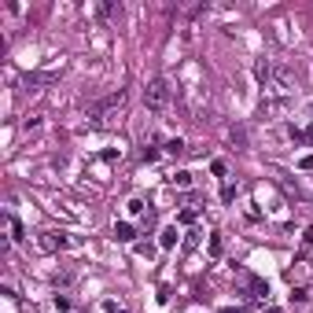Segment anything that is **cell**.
Masks as SVG:
<instances>
[{"label": "cell", "instance_id": "obj_5", "mask_svg": "<svg viewBox=\"0 0 313 313\" xmlns=\"http://www.w3.org/2000/svg\"><path fill=\"white\" fill-rule=\"evenodd\" d=\"M115 236L122 239V243H133V239H137V229H133L129 221H118V225H115Z\"/></svg>", "mask_w": 313, "mask_h": 313}, {"label": "cell", "instance_id": "obj_7", "mask_svg": "<svg viewBox=\"0 0 313 313\" xmlns=\"http://www.w3.org/2000/svg\"><path fill=\"white\" fill-rule=\"evenodd\" d=\"M166 155H170V158L184 155V140H181V137H177V140H166Z\"/></svg>", "mask_w": 313, "mask_h": 313}, {"label": "cell", "instance_id": "obj_17", "mask_svg": "<svg viewBox=\"0 0 313 313\" xmlns=\"http://www.w3.org/2000/svg\"><path fill=\"white\" fill-rule=\"evenodd\" d=\"M298 170H313V155H302V158H298Z\"/></svg>", "mask_w": 313, "mask_h": 313}, {"label": "cell", "instance_id": "obj_10", "mask_svg": "<svg viewBox=\"0 0 313 313\" xmlns=\"http://www.w3.org/2000/svg\"><path fill=\"white\" fill-rule=\"evenodd\" d=\"M313 251V225H306L302 229V254H310Z\"/></svg>", "mask_w": 313, "mask_h": 313}, {"label": "cell", "instance_id": "obj_8", "mask_svg": "<svg viewBox=\"0 0 313 313\" xmlns=\"http://www.w3.org/2000/svg\"><path fill=\"white\" fill-rule=\"evenodd\" d=\"M170 184H173V188H188V184H192V173H173V177H170Z\"/></svg>", "mask_w": 313, "mask_h": 313}, {"label": "cell", "instance_id": "obj_1", "mask_svg": "<svg viewBox=\"0 0 313 313\" xmlns=\"http://www.w3.org/2000/svg\"><path fill=\"white\" fill-rule=\"evenodd\" d=\"M170 96H173L170 78H151L148 89H144V107L148 111H166L170 107Z\"/></svg>", "mask_w": 313, "mask_h": 313}, {"label": "cell", "instance_id": "obj_12", "mask_svg": "<svg viewBox=\"0 0 313 313\" xmlns=\"http://www.w3.org/2000/svg\"><path fill=\"white\" fill-rule=\"evenodd\" d=\"M11 239H26V229H22L19 217H11Z\"/></svg>", "mask_w": 313, "mask_h": 313}, {"label": "cell", "instance_id": "obj_2", "mask_svg": "<svg viewBox=\"0 0 313 313\" xmlns=\"http://www.w3.org/2000/svg\"><path fill=\"white\" fill-rule=\"evenodd\" d=\"M122 103H125V92L118 89V92H111V96H103L99 103H92V107H89V115L96 118V122H107V115H111L115 107H122Z\"/></svg>", "mask_w": 313, "mask_h": 313}, {"label": "cell", "instance_id": "obj_18", "mask_svg": "<svg viewBox=\"0 0 313 313\" xmlns=\"http://www.w3.org/2000/svg\"><path fill=\"white\" fill-rule=\"evenodd\" d=\"M306 140H313V122H310V125H306Z\"/></svg>", "mask_w": 313, "mask_h": 313}, {"label": "cell", "instance_id": "obj_19", "mask_svg": "<svg viewBox=\"0 0 313 313\" xmlns=\"http://www.w3.org/2000/svg\"><path fill=\"white\" fill-rule=\"evenodd\" d=\"M118 313H125V310H118Z\"/></svg>", "mask_w": 313, "mask_h": 313}, {"label": "cell", "instance_id": "obj_16", "mask_svg": "<svg viewBox=\"0 0 313 313\" xmlns=\"http://www.w3.org/2000/svg\"><path fill=\"white\" fill-rule=\"evenodd\" d=\"M291 298H295V302H306V298H310V291H306V288H295V291H291Z\"/></svg>", "mask_w": 313, "mask_h": 313}, {"label": "cell", "instance_id": "obj_3", "mask_svg": "<svg viewBox=\"0 0 313 313\" xmlns=\"http://www.w3.org/2000/svg\"><path fill=\"white\" fill-rule=\"evenodd\" d=\"M66 243H70V239H66V232H41V236H37V247L41 251H63Z\"/></svg>", "mask_w": 313, "mask_h": 313}, {"label": "cell", "instance_id": "obj_15", "mask_svg": "<svg viewBox=\"0 0 313 313\" xmlns=\"http://www.w3.org/2000/svg\"><path fill=\"white\" fill-rule=\"evenodd\" d=\"M56 310L66 313V310H70V298H66V295H56Z\"/></svg>", "mask_w": 313, "mask_h": 313}, {"label": "cell", "instance_id": "obj_11", "mask_svg": "<svg viewBox=\"0 0 313 313\" xmlns=\"http://www.w3.org/2000/svg\"><path fill=\"white\" fill-rule=\"evenodd\" d=\"M129 214H137V217H144V214H148V206H144V199H129Z\"/></svg>", "mask_w": 313, "mask_h": 313}, {"label": "cell", "instance_id": "obj_13", "mask_svg": "<svg viewBox=\"0 0 313 313\" xmlns=\"http://www.w3.org/2000/svg\"><path fill=\"white\" fill-rule=\"evenodd\" d=\"M210 170H214V177H225V173H229V166H225L221 158H214V162H210Z\"/></svg>", "mask_w": 313, "mask_h": 313}, {"label": "cell", "instance_id": "obj_6", "mask_svg": "<svg viewBox=\"0 0 313 313\" xmlns=\"http://www.w3.org/2000/svg\"><path fill=\"white\" fill-rule=\"evenodd\" d=\"M158 243H162V247H173V243H177V225H170V229H162V236H158Z\"/></svg>", "mask_w": 313, "mask_h": 313}, {"label": "cell", "instance_id": "obj_14", "mask_svg": "<svg viewBox=\"0 0 313 313\" xmlns=\"http://www.w3.org/2000/svg\"><path fill=\"white\" fill-rule=\"evenodd\" d=\"M210 254H214V258L221 254V236H217V232H214V236H210Z\"/></svg>", "mask_w": 313, "mask_h": 313}, {"label": "cell", "instance_id": "obj_9", "mask_svg": "<svg viewBox=\"0 0 313 313\" xmlns=\"http://www.w3.org/2000/svg\"><path fill=\"white\" fill-rule=\"evenodd\" d=\"M99 19H122V8H118V4H103V8H99Z\"/></svg>", "mask_w": 313, "mask_h": 313}, {"label": "cell", "instance_id": "obj_4", "mask_svg": "<svg viewBox=\"0 0 313 313\" xmlns=\"http://www.w3.org/2000/svg\"><path fill=\"white\" fill-rule=\"evenodd\" d=\"M243 284L251 288V298H265V295H269V284H265L262 276H254V273H247V276H243Z\"/></svg>", "mask_w": 313, "mask_h": 313}]
</instances>
